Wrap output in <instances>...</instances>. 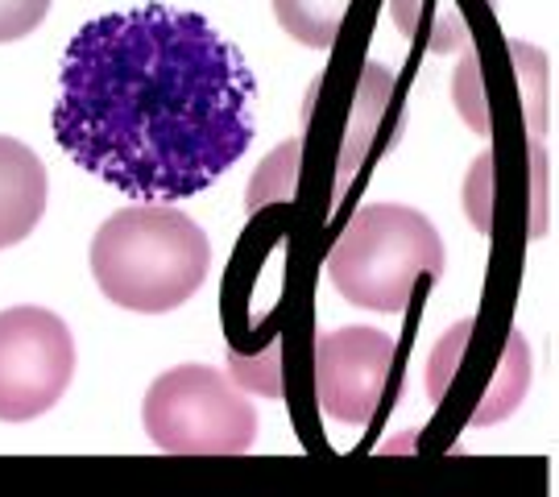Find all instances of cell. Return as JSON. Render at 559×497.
Returning a JSON list of instances; mask_svg holds the SVG:
<instances>
[{
    "label": "cell",
    "instance_id": "52a82bcc",
    "mask_svg": "<svg viewBox=\"0 0 559 497\" xmlns=\"http://www.w3.org/2000/svg\"><path fill=\"white\" fill-rule=\"evenodd\" d=\"M46 216V166L17 138H0V249L25 240Z\"/></svg>",
    "mask_w": 559,
    "mask_h": 497
},
{
    "label": "cell",
    "instance_id": "9c48e42d",
    "mask_svg": "<svg viewBox=\"0 0 559 497\" xmlns=\"http://www.w3.org/2000/svg\"><path fill=\"white\" fill-rule=\"evenodd\" d=\"M50 13V0H0V42L34 34Z\"/></svg>",
    "mask_w": 559,
    "mask_h": 497
},
{
    "label": "cell",
    "instance_id": "7a4b0ae2",
    "mask_svg": "<svg viewBox=\"0 0 559 497\" xmlns=\"http://www.w3.org/2000/svg\"><path fill=\"white\" fill-rule=\"evenodd\" d=\"M212 265V245L175 203H133L92 237V279L124 311L162 316L195 295Z\"/></svg>",
    "mask_w": 559,
    "mask_h": 497
},
{
    "label": "cell",
    "instance_id": "8992f818",
    "mask_svg": "<svg viewBox=\"0 0 559 497\" xmlns=\"http://www.w3.org/2000/svg\"><path fill=\"white\" fill-rule=\"evenodd\" d=\"M394 365V340L378 328H336L316 340V398L332 423L365 427Z\"/></svg>",
    "mask_w": 559,
    "mask_h": 497
},
{
    "label": "cell",
    "instance_id": "ba28073f",
    "mask_svg": "<svg viewBox=\"0 0 559 497\" xmlns=\"http://www.w3.org/2000/svg\"><path fill=\"white\" fill-rule=\"evenodd\" d=\"M348 4L353 0H274V17L295 42L311 50H328L348 17Z\"/></svg>",
    "mask_w": 559,
    "mask_h": 497
},
{
    "label": "cell",
    "instance_id": "3957f363",
    "mask_svg": "<svg viewBox=\"0 0 559 497\" xmlns=\"http://www.w3.org/2000/svg\"><path fill=\"white\" fill-rule=\"evenodd\" d=\"M423 274H443L436 224L402 203H369L328 249V279L353 307L402 311Z\"/></svg>",
    "mask_w": 559,
    "mask_h": 497
},
{
    "label": "cell",
    "instance_id": "6da1fadb",
    "mask_svg": "<svg viewBox=\"0 0 559 497\" xmlns=\"http://www.w3.org/2000/svg\"><path fill=\"white\" fill-rule=\"evenodd\" d=\"M253 71L200 13L141 4L71 38L55 138L138 203L203 196L253 145Z\"/></svg>",
    "mask_w": 559,
    "mask_h": 497
},
{
    "label": "cell",
    "instance_id": "277c9868",
    "mask_svg": "<svg viewBox=\"0 0 559 497\" xmlns=\"http://www.w3.org/2000/svg\"><path fill=\"white\" fill-rule=\"evenodd\" d=\"M150 439L170 457H240L258 439V411L212 365L166 369L141 406Z\"/></svg>",
    "mask_w": 559,
    "mask_h": 497
},
{
    "label": "cell",
    "instance_id": "5b68a950",
    "mask_svg": "<svg viewBox=\"0 0 559 497\" xmlns=\"http://www.w3.org/2000/svg\"><path fill=\"white\" fill-rule=\"evenodd\" d=\"M75 378L71 328L46 307L0 311V423L46 415Z\"/></svg>",
    "mask_w": 559,
    "mask_h": 497
}]
</instances>
